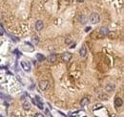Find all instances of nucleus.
Segmentation results:
<instances>
[{
    "mask_svg": "<svg viewBox=\"0 0 124 117\" xmlns=\"http://www.w3.org/2000/svg\"><path fill=\"white\" fill-rule=\"evenodd\" d=\"M99 20H100V16H99V15L97 13H93L90 16V21H91V23L96 24V23L99 22Z\"/></svg>",
    "mask_w": 124,
    "mask_h": 117,
    "instance_id": "f257e3e1",
    "label": "nucleus"
},
{
    "mask_svg": "<svg viewBox=\"0 0 124 117\" xmlns=\"http://www.w3.org/2000/svg\"><path fill=\"white\" fill-rule=\"evenodd\" d=\"M73 55L70 53V52H65L61 55V60L63 61L64 63H69L71 61V58H72Z\"/></svg>",
    "mask_w": 124,
    "mask_h": 117,
    "instance_id": "f03ea898",
    "label": "nucleus"
},
{
    "mask_svg": "<svg viewBox=\"0 0 124 117\" xmlns=\"http://www.w3.org/2000/svg\"><path fill=\"white\" fill-rule=\"evenodd\" d=\"M39 88L41 89V90H46L47 88H48V86H49V81H47V80H43V81H41L40 83H39Z\"/></svg>",
    "mask_w": 124,
    "mask_h": 117,
    "instance_id": "7ed1b4c3",
    "label": "nucleus"
},
{
    "mask_svg": "<svg viewBox=\"0 0 124 117\" xmlns=\"http://www.w3.org/2000/svg\"><path fill=\"white\" fill-rule=\"evenodd\" d=\"M43 27H44V23H43L42 20H37L35 22V29H36V31L40 32L43 29Z\"/></svg>",
    "mask_w": 124,
    "mask_h": 117,
    "instance_id": "20e7f679",
    "label": "nucleus"
},
{
    "mask_svg": "<svg viewBox=\"0 0 124 117\" xmlns=\"http://www.w3.org/2000/svg\"><path fill=\"white\" fill-rule=\"evenodd\" d=\"M21 66H22V68L25 71H27V72L31 71V64L29 63H27V62H21Z\"/></svg>",
    "mask_w": 124,
    "mask_h": 117,
    "instance_id": "39448f33",
    "label": "nucleus"
},
{
    "mask_svg": "<svg viewBox=\"0 0 124 117\" xmlns=\"http://www.w3.org/2000/svg\"><path fill=\"white\" fill-rule=\"evenodd\" d=\"M47 60L50 64H54L56 62V55L55 54H51L48 58H47Z\"/></svg>",
    "mask_w": 124,
    "mask_h": 117,
    "instance_id": "423d86ee",
    "label": "nucleus"
},
{
    "mask_svg": "<svg viewBox=\"0 0 124 117\" xmlns=\"http://www.w3.org/2000/svg\"><path fill=\"white\" fill-rule=\"evenodd\" d=\"M79 55H80V57H82V58L86 57V55H87V48H86L85 45H83V46L80 48V50H79Z\"/></svg>",
    "mask_w": 124,
    "mask_h": 117,
    "instance_id": "0eeeda50",
    "label": "nucleus"
},
{
    "mask_svg": "<svg viewBox=\"0 0 124 117\" xmlns=\"http://www.w3.org/2000/svg\"><path fill=\"white\" fill-rule=\"evenodd\" d=\"M89 103H90V98H89V97H84V98H82L81 101H80V106H87Z\"/></svg>",
    "mask_w": 124,
    "mask_h": 117,
    "instance_id": "6e6552de",
    "label": "nucleus"
},
{
    "mask_svg": "<svg viewBox=\"0 0 124 117\" xmlns=\"http://www.w3.org/2000/svg\"><path fill=\"white\" fill-rule=\"evenodd\" d=\"M123 105V100L121 99V98H119V97H116L115 99H114V106H116V107H119V106H121Z\"/></svg>",
    "mask_w": 124,
    "mask_h": 117,
    "instance_id": "1a4fd4ad",
    "label": "nucleus"
},
{
    "mask_svg": "<svg viewBox=\"0 0 124 117\" xmlns=\"http://www.w3.org/2000/svg\"><path fill=\"white\" fill-rule=\"evenodd\" d=\"M105 90L108 91V92H112V91L114 90V85H112V84H108V85H106V86H105Z\"/></svg>",
    "mask_w": 124,
    "mask_h": 117,
    "instance_id": "9d476101",
    "label": "nucleus"
},
{
    "mask_svg": "<svg viewBox=\"0 0 124 117\" xmlns=\"http://www.w3.org/2000/svg\"><path fill=\"white\" fill-rule=\"evenodd\" d=\"M100 34H102V35H104V36L108 35V34H109V29H108L107 27H101V28H100Z\"/></svg>",
    "mask_w": 124,
    "mask_h": 117,
    "instance_id": "9b49d317",
    "label": "nucleus"
},
{
    "mask_svg": "<svg viewBox=\"0 0 124 117\" xmlns=\"http://www.w3.org/2000/svg\"><path fill=\"white\" fill-rule=\"evenodd\" d=\"M33 104H34V105H36V106H37L40 109H43V108H44L43 104H42V103H40V100H38V101H37V100H33Z\"/></svg>",
    "mask_w": 124,
    "mask_h": 117,
    "instance_id": "f8f14e48",
    "label": "nucleus"
},
{
    "mask_svg": "<svg viewBox=\"0 0 124 117\" xmlns=\"http://www.w3.org/2000/svg\"><path fill=\"white\" fill-rule=\"evenodd\" d=\"M23 108H24L25 110H30V108H31V104H30L28 101H25V102L23 103Z\"/></svg>",
    "mask_w": 124,
    "mask_h": 117,
    "instance_id": "ddd939ff",
    "label": "nucleus"
},
{
    "mask_svg": "<svg viewBox=\"0 0 124 117\" xmlns=\"http://www.w3.org/2000/svg\"><path fill=\"white\" fill-rule=\"evenodd\" d=\"M36 58H37V61L38 62H43L45 60V57L42 55V54H36Z\"/></svg>",
    "mask_w": 124,
    "mask_h": 117,
    "instance_id": "4468645a",
    "label": "nucleus"
},
{
    "mask_svg": "<svg viewBox=\"0 0 124 117\" xmlns=\"http://www.w3.org/2000/svg\"><path fill=\"white\" fill-rule=\"evenodd\" d=\"M101 107H102V105H101V104H96V105H95V106H93V110L99 109V108H101Z\"/></svg>",
    "mask_w": 124,
    "mask_h": 117,
    "instance_id": "2eb2a0df",
    "label": "nucleus"
},
{
    "mask_svg": "<svg viewBox=\"0 0 124 117\" xmlns=\"http://www.w3.org/2000/svg\"><path fill=\"white\" fill-rule=\"evenodd\" d=\"M34 117H44V115L42 113H35Z\"/></svg>",
    "mask_w": 124,
    "mask_h": 117,
    "instance_id": "dca6fc26",
    "label": "nucleus"
},
{
    "mask_svg": "<svg viewBox=\"0 0 124 117\" xmlns=\"http://www.w3.org/2000/svg\"><path fill=\"white\" fill-rule=\"evenodd\" d=\"M71 41H72V39H71L70 37H68V38H67V39L65 40V42H66L67 44H69V43H71Z\"/></svg>",
    "mask_w": 124,
    "mask_h": 117,
    "instance_id": "f3484780",
    "label": "nucleus"
},
{
    "mask_svg": "<svg viewBox=\"0 0 124 117\" xmlns=\"http://www.w3.org/2000/svg\"><path fill=\"white\" fill-rule=\"evenodd\" d=\"M37 38H38V37H33V40H34V41H35V42H36V43H37V42H38V39H37Z\"/></svg>",
    "mask_w": 124,
    "mask_h": 117,
    "instance_id": "a211bd4d",
    "label": "nucleus"
},
{
    "mask_svg": "<svg viewBox=\"0 0 124 117\" xmlns=\"http://www.w3.org/2000/svg\"><path fill=\"white\" fill-rule=\"evenodd\" d=\"M77 2H79V3H82V2H84V0H77Z\"/></svg>",
    "mask_w": 124,
    "mask_h": 117,
    "instance_id": "6ab92c4d",
    "label": "nucleus"
},
{
    "mask_svg": "<svg viewBox=\"0 0 124 117\" xmlns=\"http://www.w3.org/2000/svg\"><path fill=\"white\" fill-rule=\"evenodd\" d=\"M89 30H91V28H90V27H88V28H86V32H89Z\"/></svg>",
    "mask_w": 124,
    "mask_h": 117,
    "instance_id": "aec40b11",
    "label": "nucleus"
},
{
    "mask_svg": "<svg viewBox=\"0 0 124 117\" xmlns=\"http://www.w3.org/2000/svg\"><path fill=\"white\" fill-rule=\"evenodd\" d=\"M0 117H3V116H1V115H0Z\"/></svg>",
    "mask_w": 124,
    "mask_h": 117,
    "instance_id": "412c9836",
    "label": "nucleus"
},
{
    "mask_svg": "<svg viewBox=\"0 0 124 117\" xmlns=\"http://www.w3.org/2000/svg\"><path fill=\"white\" fill-rule=\"evenodd\" d=\"M19 117H22V116H19Z\"/></svg>",
    "mask_w": 124,
    "mask_h": 117,
    "instance_id": "4be33fe9",
    "label": "nucleus"
}]
</instances>
